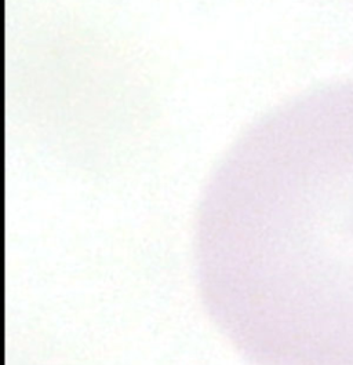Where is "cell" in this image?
Here are the masks:
<instances>
[{
    "label": "cell",
    "instance_id": "obj_1",
    "mask_svg": "<svg viewBox=\"0 0 353 365\" xmlns=\"http://www.w3.org/2000/svg\"><path fill=\"white\" fill-rule=\"evenodd\" d=\"M204 303L255 365H353V77L283 103L210 182Z\"/></svg>",
    "mask_w": 353,
    "mask_h": 365
}]
</instances>
